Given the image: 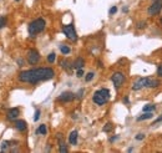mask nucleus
<instances>
[{
    "label": "nucleus",
    "mask_w": 162,
    "mask_h": 153,
    "mask_svg": "<svg viewBox=\"0 0 162 153\" xmlns=\"http://www.w3.org/2000/svg\"><path fill=\"white\" fill-rule=\"evenodd\" d=\"M54 76H55V71L51 67H39L21 71L19 73V81L25 82V84L36 85L41 81L51 80V78H54Z\"/></svg>",
    "instance_id": "nucleus-1"
},
{
    "label": "nucleus",
    "mask_w": 162,
    "mask_h": 153,
    "mask_svg": "<svg viewBox=\"0 0 162 153\" xmlns=\"http://www.w3.org/2000/svg\"><path fill=\"white\" fill-rule=\"evenodd\" d=\"M45 26H46V23H45L44 19H35L34 21H31L30 24H29V34H30V36H32V38H35V36L37 34H40V32H43L45 30Z\"/></svg>",
    "instance_id": "nucleus-2"
},
{
    "label": "nucleus",
    "mask_w": 162,
    "mask_h": 153,
    "mask_svg": "<svg viewBox=\"0 0 162 153\" xmlns=\"http://www.w3.org/2000/svg\"><path fill=\"white\" fill-rule=\"evenodd\" d=\"M109 98H110V91L107 89H101V90H99V91H96V92L94 93L92 101L96 103V105L102 106V105H105V103L109 101Z\"/></svg>",
    "instance_id": "nucleus-3"
},
{
    "label": "nucleus",
    "mask_w": 162,
    "mask_h": 153,
    "mask_svg": "<svg viewBox=\"0 0 162 153\" xmlns=\"http://www.w3.org/2000/svg\"><path fill=\"white\" fill-rule=\"evenodd\" d=\"M62 31H64V34H65V36L68 39L72 40V41L77 40V34H76V31H75V27H74L72 24H70V25H65L64 27H62Z\"/></svg>",
    "instance_id": "nucleus-4"
},
{
    "label": "nucleus",
    "mask_w": 162,
    "mask_h": 153,
    "mask_svg": "<svg viewBox=\"0 0 162 153\" xmlns=\"http://www.w3.org/2000/svg\"><path fill=\"white\" fill-rule=\"evenodd\" d=\"M40 61V54L35 49H30L28 51V62L30 65H36Z\"/></svg>",
    "instance_id": "nucleus-5"
},
{
    "label": "nucleus",
    "mask_w": 162,
    "mask_h": 153,
    "mask_svg": "<svg viewBox=\"0 0 162 153\" xmlns=\"http://www.w3.org/2000/svg\"><path fill=\"white\" fill-rule=\"evenodd\" d=\"M150 80H151V78H148V77H141V78H139L137 81L134 82V85H132V90H134V91H139V90L143 89V87H148Z\"/></svg>",
    "instance_id": "nucleus-6"
},
{
    "label": "nucleus",
    "mask_w": 162,
    "mask_h": 153,
    "mask_svg": "<svg viewBox=\"0 0 162 153\" xmlns=\"http://www.w3.org/2000/svg\"><path fill=\"white\" fill-rule=\"evenodd\" d=\"M162 10V0H156V1L152 3V5L148 8V15H157L160 14Z\"/></svg>",
    "instance_id": "nucleus-7"
},
{
    "label": "nucleus",
    "mask_w": 162,
    "mask_h": 153,
    "mask_svg": "<svg viewBox=\"0 0 162 153\" xmlns=\"http://www.w3.org/2000/svg\"><path fill=\"white\" fill-rule=\"evenodd\" d=\"M111 80H112V82H114L115 87L120 89L122 86V84L125 82V75L122 72H115L114 75L111 76Z\"/></svg>",
    "instance_id": "nucleus-8"
},
{
    "label": "nucleus",
    "mask_w": 162,
    "mask_h": 153,
    "mask_svg": "<svg viewBox=\"0 0 162 153\" xmlns=\"http://www.w3.org/2000/svg\"><path fill=\"white\" fill-rule=\"evenodd\" d=\"M75 98V95L72 92H69V91H66V92H62L60 96H59V100L60 102H70V101H72Z\"/></svg>",
    "instance_id": "nucleus-9"
},
{
    "label": "nucleus",
    "mask_w": 162,
    "mask_h": 153,
    "mask_svg": "<svg viewBox=\"0 0 162 153\" xmlns=\"http://www.w3.org/2000/svg\"><path fill=\"white\" fill-rule=\"evenodd\" d=\"M19 115H20V110L19 108H10L9 111H8V119L9 121H15L16 118L19 117Z\"/></svg>",
    "instance_id": "nucleus-10"
},
{
    "label": "nucleus",
    "mask_w": 162,
    "mask_h": 153,
    "mask_svg": "<svg viewBox=\"0 0 162 153\" xmlns=\"http://www.w3.org/2000/svg\"><path fill=\"white\" fill-rule=\"evenodd\" d=\"M15 128L18 130L19 132H24L25 130H26L28 127V123L24 121V119H15Z\"/></svg>",
    "instance_id": "nucleus-11"
},
{
    "label": "nucleus",
    "mask_w": 162,
    "mask_h": 153,
    "mask_svg": "<svg viewBox=\"0 0 162 153\" xmlns=\"http://www.w3.org/2000/svg\"><path fill=\"white\" fill-rule=\"evenodd\" d=\"M84 66H85V60L82 59V57H77V59L74 61V64H72V67L76 69V70L82 69Z\"/></svg>",
    "instance_id": "nucleus-12"
},
{
    "label": "nucleus",
    "mask_w": 162,
    "mask_h": 153,
    "mask_svg": "<svg viewBox=\"0 0 162 153\" xmlns=\"http://www.w3.org/2000/svg\"><path fill=\"white\" fill-rule=\"evenodd\" d=\"M77 131H72L71 133H70V136H69V142H70V144H76L77 143Z\"/></svg>",
    "instance_id": "nucleus-13"
},
{
    "label": "nucleus",
    "mask_w": 162,
    "mask_h": 153,
    "mask_svg": "<svg viewBox=\"0 0 162 153\" xmlns=\"http://www.w3.org/2000/svg\"><path fill=\"white\" fill-rule=\"evenodd\" d=\"M57 138L60 139V148H59V151H60L61 153H66V152H68V146H66L65 142H62L61 134H57Z\"/></svg>",
    "instance_id": "nucleus-14"
},
{
    "label": "nucleus",
    "mask_w": 162,
    "mask_h": 153,
    "mask_svg": "<svg viewBox=\"0 0 162 153\" xmlns=\"http://www.w3.org/2000/svg\"><path fill=\"white\" fill-rule=\"evenodd\" d=\"M153 117V115L152 112H145L143 115H141L137 117V121H145V119H150V118H152Z\"/></svg>",
    "instance_id": "nucleus-15"
},
{
    "label": "nucleus",
    "mask_w": 162,
    "mask_h": 153,
    "mask_svg": "<svg viewBox=\"0 0 162 153\" xmlns=\"http://www.w3.org/2000/svg\"><path fill=\"white\" fill-rule=\"evenodd\" d=\"M36 133H37V134H43V136L46 134V133H48L46 125H40V126H39V128L36 130Z\"/></svg>",
    "instance_id": "nucleus-16"
},
{
    "label": "nucleus",
    "mask_w": 162,
    "mask_h": 153,
    "mask_svg": "<svg viewBox=\"0 0 162 153\" xmlns=\"http://www.w3.org/2000/svg\"><path fill=\"white\" fill-rule=\"evenodd\" d=\"M60 51H61L62 55H68V54L71 52V49H70L68 45H61V46H60Z\"/></svg>",
    "instance_id": "nucleus-17"
},
{
    "label": "nucleus",
    "mask_w": 162,
    "mask_h": 153,
    "mask_svg": "<svg viewBox=\"0 0 162 153\" xmlns=\"http://www.w3.org/2000/svg\"><path fill=\"white\" fill-rule=\"evenodd\" d=\"M159 86H160V81H159V80H150L148 87L155 89V87H159Z\"/></svg>",
    "instance_id": "nucleus-18"
},
{
    "label": "nucleus",
    "mask_w": 162,
    "mask_h": 153,
    "mask_svg": "<svg viewBox=\"0 0 162 153\" xmlns=\"http://www.w3.org/2000/svg\"><path fill=\"white\" fill-rule=\"evenodd\" d=\"M155 108H156V107L153 106V105H146V106L143 107V112H152Z\"/></svg>",
    "instance_id": "nucleus-19"
},
{
    "label": "nucleus",
    "mask_w": 162,
    "mask_h": 153,
    "mask_svg": "<svg viewBox=\"0 0 162 153\" xmlns=\"http://www.w3.org/2000/svg\"><path fill=\"white\" fill-rule=\"evenodd\" d=\"M55 59H56V54L55 52H51L50 55L48 56V61L50 64H52V62H55Z\"/></svg>",
    "instance_id": "nucleus-20"
},
{
    "label": "nucleus",
    "mask_w": 162,
    "mask_h": 153,
    "mask_svg": "<svg viewBox=\"0 0 162 153\" xmlns=\"http://www.w3.org/2000/svg\"><path fill=\"white\" fill-rule=\"evenodd\" d=\"M6 25V18L5 16H0V29H3Z\"/></svg>",
    "instance_id": "nucleus-21"
},
{
    "label": "nucleus",
    "mask_w": 162,
    "mask_h": 153,
    "mask_svg": "<svg viewBox=\"0 0 162 153\" xmlns=\"http://www.w3.org/2000/svg\"><path fill=\"white\" fill-rule=\"evenodd\" d=\"M94 76H95V73H94V72H89V73L86 75V77H85V81H86V82L91 81V80L94 78Z\"/></svg>",
    "instance_id": "nucleus-22"
},
{
    "label": "nucleus",
    "mask_w": 162,
    "mask_h": 153,
    "mask_svg": "<svg viewBox=\"0 0 162 153\" xmlns=\"http://www.w3.org/2000/svg\"><path fill=\"white\" fill-rule=\"evenodd\" d=\"M112 130V125L111 123H106L105 127H103V132H110Z\"/></svg>",
    "instance_id": "nucleus-23"
},
{
    "label": "nucleus",
    "mask_w": 162,
    "mask_h": 153,
    "mask_svg": "<svg viewBox=\"0 0 162 153\" xmlns=\"http://www.w3.org/2000/svg\"><path fill=\"white\" fill-rule=\"evenodd\" d=\"M39 118H40V110H36L35 116H34V121H37Z\"/></svg>",
    "instance_id": "nucleus-24"
},
{
    "label": "nucleus",
    "mask_w": 162,
    "mask_h": 153,
    "mask_svg": "<svg viewBox=\"0 0 162 153\" xmlns=\"http://www.w3.org/2000/svg\"><path fill=\"white\" fill-rule=\"evenodd\" d=\"M157 75H159V76H162V64L159 65V67H157Z\"/></svg>",
    "instance_id": "nucleus-25"
},
{
    "label": "nucleus",
    "mask_w": 162,
    "mask_h": 153,
    "mask_svg": "<svg viewBox=\"0 0 162 153\" xmlns=\"http://www.w3.org/2000/svg\"><path fill=\"white\" fill-rule=\"evenodd\" d=\"M116 11H117V8H116V6H112L111 9H110V15L116 14Z\"/></svg>",
    "instance_id": "nucleus-26"
},
{
    "label": "nucleus",
    "mask_w": 162,
    "mask_h": 153,
    "mask_svg": "<svg viewBox=\"0 0 162 153\" xmlns=\"http://www.w3.org/2000/svg\"><path fill=\"white\" fill-rule=\"evenodd\" d=\"M145 26H146V21H142V23L137 24V27H139V29H143Z\"/></svg>",
    "instance_id": "nucleus-27"
},
{
    "label": "nucleus",
    "mask_w": 162,
    "mask_h": 153,
    "mask_svg": "<svg viewBox=\"0 0 162 153\" xmlns=\"http://www.w3.org/2000/svg\"><path fill=\"white\" fill-rule=\"evenodd\" d=\"M159 122H162V115L160 116L159 118L156 119V121H153V123H152V126H156V125H157V123H159Z\"/></svg>",
    "instance_id": "nucleus-28"
},
{
    "label": "nucleus",
    "mask_w": 162,
    "mask_h": 153,
    "mask_svg": "<svg viewBox=\"0 0 162 153\" xmlns=\"http://www.w3.org/2000/svg\"><path fill=\"white\" fill-rule=\"evenodd\" d=\"M82 75H84V71H82V69H79L77 72H76V76H77V77H81Z\"/></svg>",
    "instance_id": "nucleus-29"
},
{
    "label": "nucleus",
    "mask_w": 162,
    "mask_h": 153,
    "mask_svg": "<svg viewBox=\"0 0 162 153\" xmlns=\"http://www.w3.org/2000/svg\"><path fill=\"white\" fill-rule=\"evenodd\" d=\"M135 138H136L137 141H142V139L145 138V134H142V133H141V134H137Z\"/></svg>",
    "instance_id": "nucleus-30"
},
{
    "label": "nucleus",
    "mask_w": 162,
    "mask_h": 153,
    "mask_svg": "<svg viewBox=\"0 0 162 153\" xmlns=\"http://www.w3.org/2000/svg\"><path fill=\"white\" fill-rule=\"evenodd\" d=\"M8 144H9V143H8V142H4V143L1 144V151H4V150H6V148H8Z\"/></svg>",
    "instance_id": "nucleus-31"
},
{
    "label": "nucleus",
    "mask_w": 162,
    "mask_h": 153,
    "mask_svg": "<svg viewBox=\"0 0 162 153\" xmlns=\"http://www.w3.org/2000/svg\"><path fill=\"white\" fill-rule=\"evenodd\" d=\"M117 138H119V137H117V136H115V137H112V138L110 139V142H115V141H116V139H117Z\"/></svg>",
    "instance_id": "nucleus-32"
},
{
    "label": "nucleus",
    "mask_w": 162,
    "mask_h": 153,
    "mask_svg": "<svg viewBox=\"0 0 162 153\" xmlns=\"http://www.w3.org/2000/svg\"><path fill=\"white\" fill-rule=\"evenodd\" d=\"M128 102H130V101H128V97H125L123 98V103H128Z\"/></svg>",
    "instance_id": "nucleus-33"
},
{
    "label": "nucleus",
    "mask_w": 162,
    "mask_h": 153,
    "mask_svg": "<svg viewBox=\"0 0 162 153\" xmlns=\"http://www.w3.org/2000/svg\"><path fill=\"white\" fill-rule=\"evenodd\" d=\"M15 1H20V0H15Z\"/></svg>",
    "instance_id": "nucleus-34"
},
{
    "label": "nucleus",
    "mask_w": 162,
    "mask_h": 153,
    "mask_svg": "<svg viewBox=\"0 0 162 153\" xmlns=\"http://www.w3.org/2000/svg\"><path fill=\"white\" fill-rule=\"evenodd\" d=\"M152 1H156V0H152Z\"/></svg>",
    "instance_id": "nucleus-35"
},
{
    "label": "nucleus",
    "mask_w": 162,
    "mask_h": 153,
    "mask_svg": "<svg viewBox=\"0 0 162 153\" xmlns=\"http://www.w3.org/2000/svg\"><path fill=\"white\" fill-rule=\"evenodd\" d=\"M161 23H162V19H161Z\"/></svg>",
    "instance_id": "nucleus-36"
}]
</instances>
